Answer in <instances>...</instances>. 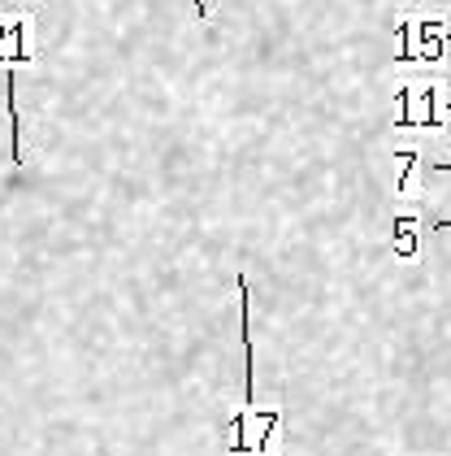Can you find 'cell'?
I'll return each instance as SVG.
<instances>
[{
    "mask_svg": "<svg viewBox=\"0 0 451 456\" xmlns=\"http://www.w3.org/2000/svg\"><path fill=\"white\" fill-rule=\"evenodd\" d=\"M278 413L274 409H243L230 430V456H265L278 435Z\"/></svg>",
    "mask_w": 451,
    "mask_h": 456,
    "instance_id": "1",
    "label": "cell"
},
{
    "mask_svg": "<svg viewBox=\"0 0 451 456\" xmlns=\"http://www.w3.org/2000/svg\"><path fill=\"white\" fill-rule=\"evenodd\" d=\"M4 109H9V126H13V166H22V113H18V74L9 66L4 74Z\"/></svg>",
    "mask_w": 451,
    "mask_h": 456,
    "instance_id": "2",
    "label": "cell"
},
{
    "mask_svg": "<svg viewBox=\"0 0 451 456\" xmlns=\"http://www.w3.org/2000/svg\"><path fill=\"white\" fill-rule=\"evenodd\" d=\"M395 252H399V256H413V252H416L413 231H404V217L395 222Z\"/></svg>",
    "mask_w": 451,
    "mask_h": 456,
    "instance_id": "3",
    "label": "cell"
},
{
    "mask_svg": "<svg viewBox=\"0 0 451 456\" xmlns=\"http://www.w3.org/2000/svg\"><path fill=\"white\" fill-rule=\"evenodd\" d=\"M196 13H200V18H208V4H205V0H196Z\"/></svg>",
    "mask_w": 451,
    "mask_h": 456,
    "instance_id": "4",
    "label": "cell"
}]
</instances>
